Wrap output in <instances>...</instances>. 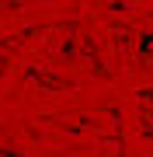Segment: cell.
<instances>
[{
  "mask_svg": "<svg viewBox=\"0 0 153 157\" xmlns=\"http://www.w3.org/2000/svg\"><path fill=\"white\" fill-rule=\"evenodd\" d=\"M139 98H143V101H153V87H143V91H139Z\"/></svg>",
  "mask_w": 153,
  "mask_h": 157,
  "instance_id": "2",
  "label": "cell"
},
{
  "mask_svg": "<svg viewBox=\"0 0 153 157\" xmlns=\"http://www.w3.org/2000/svg\"><path fill=\"white\" fill-rule=\"evenodd\" d=\"M150 52H153V32H143L139 35V63H146Z\"/></svg>",
  "mask_w": 153,
  "mask_h": 157,
  "instance_id": "1",
  "label": "cell"
}]
</instances>
